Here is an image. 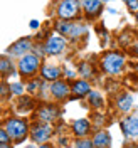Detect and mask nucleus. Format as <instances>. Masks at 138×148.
Returning a JSON list of instances; mask_svg holds the SVG:
<instances>
[{"mask_svg":"<svg viewBox=\"0 0 138 148\" xmlns=\"http://www.w3.org/2000/svg\"><path fill=\"white\" fill-rule=\"evenodd\" d=\"M125 66V57L118 52H110L101 59V67L103 71H106L108 74H118L123 71Z\"/></svg>","mask_w":138,"mask_h":148,"instance_id":"1","label":"nucleus"},{"mask_svg":"<svg viewBox=\"0 0 138 148\" xmlns=\"http://www.w3.org/2000/svg\"><path fill=\"white\" fill-rule=\"evenodd\" d=\"M5 131H7L9 138L20 140L27 133V125H25V121L20 120V118H10L5 123Z\"/></svg>","mask_w":138,"mask_h":148,"instance_id":"2","label":"nucleus"},{"mask_svg":"<svg viewBox=\"0 0 138 148\" xmlns=\"http://www.w3.org/2000/svg\"><path fill=\"white\" fill-rule=\"evenodd\" d=\"M39 69V57L34 54H25L19 61V71L22 76H30Z\"/></svg>","mask_w":138,"mask_h":148,"instance_id":"3","label":"nucleus"},{"mask_svg":"<svg viewBox=\"0 0 138 148\" xmlns=\"http://www.w3.org/2000/svg\"><path fill=\"white\" fill-rule=\"evenodd\" d=\"M78 2H73V0H67V2H61L59 7H57V14L62 20H69L73 18L76 14H78Z\"/></svg>","mask_w":138,"mask_h":148,"instance_id":"4","label":"nucleus"},{"mask_svg":"<svg viewBox=\"0 0 138 148\" xmlns=\"http://www.w3.org/2000/svg\"><path fill=\"white\" fill-rule=\"evenodd\" d=\"M66 47V39L61 36H52L47 39L46 42V52L47 54H59L62 52V49Z\"/></svg>","mask_w":138,"mask_h":148,"instance_id":"5","label":"nucleus"},{"mask_svg":"<svg viewBox=\"0 0 138 148\" xmlns=\"http://www.w3.org/2000/svg\"><path fill=\"white\" fill-rule=\"evenodd\" d=\"M121 130L126 136H138V116H128L121 121Z\"/></svg>","mask_w":138,"mask_h":148,"instance_id":"6","label":"nucleus"},{"mask_svg":"<svg viewBox=\"0 0 138 148\" xmlns=\"http://www.w3.org/2000/svg\"><path fill=\"white\" fill-rule=\"evenodd\" d=\"M51 133H52V130L49 125H36L34 128H32V140L34 141H39V143H42V141H46V140L51 138Z\"/></svg>","mask_w":138,"mask_h":148,"instance_id":"7","label":"nucleus"},{"mask_svg":"<svg viewBox=\"0 0 138 148\" xmlns=\"http://www.w3.org/2000/svg\"><path fill=\"white\" fill-rule=\"evenodd\" d=\"M59 116V110L56 106H42L41 110L37 111V120L41 121H54Z\"/></svg>","mask_w":138,"mask_h":148,"instance_id":"8","label":"nucleus"},{"mask_svg":"<svg viewBox=\"0 0 138 148\" xmlns=\"http://www.w3.org/2000/svg\"><path fill=\"white\" fill-rule=\"evenodd\" d=\"M30 47H32V42H30L29 37H25V39H20L19 42H15L14 46L10 47L9 52L12 56H22V54H25V52H29Z\"/></svg>","mask_w":138,"mask_h":148,"instance_id":"9","label":"nucleus"},{"mask_svg":"<svg viewBox=\"0 0 138 148\" xmlns=\"http://www.w3.org/2000/svg\"><path fill=\"white\" fill-rule=\"evenodd\" d=\"M51 92L57 99H64L66 96L69 94V86L66 83H62V81H54L51 84Z\"/></svg>","mask_w":138,"mask_h":148,"instance_id":"10","label":"nucleus"},{"mask_svg":"<svg viewBox=\"0 0 138 148\" xmlns=\"http://www.w3.org/2000/svg\"><path fill=\"white\" fill-rule=\"evenodd\" d=\"M91 143L96 148H108L110 147V143H111L110 133H108V131H100V133H96Z\"/></svg>","mask_w":138,"mask_h":148,"instance_id":"11","label":"nucleus"},{"mask_svg":"<svg viewBox=\"0 0 138 148\" xmlns=\"http://www.w3.org/2000/svg\"><path fill=\"white\" fill-rule=\"evenodd\" d=\"M61 76V69L57 66H44L42 67V77L47 79V81H57Z\"/></svg>","mask_w":138,"mask_h":148,"instance_id":"12","label":"nucleus"},{"mask_svg":"<svg viewBox=\"0 0 138 148\" xmlns=\"http://www.w3.org/2000/svg\"><path fill=\"white\" fill-rule=\"evenodd\" d=\"M83 7H84V12L93 17V15H96L103 7V2H98V0H88V2H83Z\"/></svg>","mask_w":138,"mask_h":148,"instance_id":"13","label":"nucleus"},{"mask_svg":"<svg viewBox=\"0 0 138 148\" xmlns=\"http://www.w3.org/2000/svg\"><path fill=\"white\" fill-rule=\"evenodd\" d=\"M73 131L78 136H84L89 133V123L88 120H76L73 123Z\"/></svg>","mask_w":138,"mask_h":148,"instance_id":"14","label":"nucleus"},{"mask_svg":"<svg viewBox=\"0 0 138 148\" xmlns=\"http://www.w3.org/2000/svg\"><path fill=\"white\" fill-rule=\"evenodd\" d=\"M73 92H76L78 96H84V94H89V84L83 81V79H79V81H74L73 84Z\"/></svg>","mask_w":138,"mask_h":148,"instance_id":"15","label":"nucleus"},{"mask_svg":"<svg viewBox=\"0 0 138 148\" xmlns=\"http://www.w3.org/2000/svg\"><path fill=\"white\" fill-rule=\"evenodd\" d=\"M131 106H133V98L130 94H123V96L118 98V110L120 111L126 113V111L131 110Z\"/></svg>","mask_w":138,"mask_h":148,"instance_id":"16","label":"nucleus"},{"mask_svg":"<svg viewBox=\"0 0 138 148\" xmlns=\"http://www.w3.org/2000/svg\"><path fill=\"white\" fill-rule=\"evenodd\" d=\"M71 27H73V24L67 22V20H59V22H56V30L61 34V37L62 36H69Z\"/></svg>","mask_w":138,"mask_h":148,"instance_id":"17","label":"nucleus"},{"mask_svg":"<svg viewBox=\"0 0 138 148\" xmlns=\"http://www.w3.org/2000/svg\"><path fill=\"white\" fill-rule=\"evenodd\" d=\"M88 32V29L84 24H73V27H71V32H69V37L71 39H78V37L84 36Z\"/></svg>","mask_w":138,"mask_h":148,"instance_id":"18","label":"nucleus"},{"mask_svg":"<svg viewBox=\"0 0 138 148\" xmlns=\"http://www.w3.org/2000/svg\"><path fill=\"white\" fill-rule=\"evenodd\" d=\"M89 104H93V106H96V108H100L103 104V99L101 96H100V92H89Z\"/></svg>","mask_w":138,"mask_h":148,"instance_id":"19","label":"nucleus"},{"mask_svg":"<svg viewBox=\"0 0 138 148\" xmlns=\"http://www.w3.org/2000/svg\"><path fill=\"white\" fill-rule=\"evenodd\" d=\"M0 73H12V62L5 57H0Z\"/></svg>","mask_w":138,"mask_h":148,"instance_id":"20","label":"nucleus"},{"mask_svg":"<svg viewBox=\"0 0 138 148\" xmlns=\"http://www.w3.org/2000/svg\"><path fill=\"white\" fill-rule=\"evenodd\" d=\"M10 91L15 92V94H22V92H24V86L19 84V83H14L12 86H10Z\"/></svg>","mask_w":138,"mask_h":148,"instance_id":"21","label":"nucleus"},{"mask_svg":"<svg viewBox=\"0 0 138 148\" xmlns=\"http://www.w3.org/2000/svg\"><path fill=\"white\" fill-rule=\"evenodd\" d=\"M9 135H7V131L5 130H0V145H7L9 143Z\"/></svg>","mask_w":138,"mask_h":148,"instance_id":"22","label":"nucleus"},{"mask_svg":"<svg viewBox=\"0 0 138 148\" xmlns=\"http://www.w3.org/2000/svg\"><path fill=\"white\" fill-rule=\"evenodd\" d=\"M78 148H93V143L89 140H83V141L78 143Z\"/></svg>","mask_w":138,"mask_h":148,"instance_id":"23","label":"nucleus"},{"mask_svg":"<svg viewBox=\"0 0 138 148\" xmlns=\"http://www.w3.org/2000/svg\"><path fill=\"white\" fill-rule=\"evenodd\" d=\"M81 74L83 76H89V67H88V64H81Z\"/></svg>","mask_w":138,"mask_h":148,"instance_id":"24","label":"nucleus"},{"mask_svg":"<svg viewBox=\"0 0 138 148\" xmlns=\"http://www.w3.org/2000/svg\"><path fill=\"white\" fill-rule=\"evenodd\" d=\"M126 5H128V9H131V10H137L138 9V2L135 0V2H126Z\"/></svg>","mask_w":138,"mask_h":148,"instance_id":"25","label":"nucleus"},{"mask_svg":"<svg viewBox=\"0 0 138 148\" xmlns=\"http://www.w3.org/2000/svg\"><path fill=\"white\" fill-rule=\"evenodd\" d=\"M30 27L37 29V27H39V22H37V20H30Z\"/></svg>","mask_w":138,"mask_h":148,"instance_id":"26","label":"nucleus"},{"mask_svg":"<svg viewBox=\"0 0 138 148\" xmlns=\"http://www.w3.org/2000/svg\"><path fill=\"white\" fill-rule=\"evenodd\" d=\"M0 148H12V147H10L9 143H7V145H0Z\"/></svg>","mask_w":138,"mask_h":148,"instance_id":"27","label":"nucleus"},{"mask_svg":"<svg viewBox=\"0 0 138 148\" xmlns=\"http://www.w3.org/2000/svg\"><path fill=\"white\" fill-rule=\"evenodd\" d=\"M126 148H138V145H130V147H126Z\"/></svg>","mask_w":138,"mask_h":148,"instance_id":"28","label":"nucleus"},{"mask_svg":"<svg viewBox=\"0 0 138 148\" xmlns=\"http://www.w3.org/2000/svg\"><path fill=\"white\" fill-rule=\"evenodd\" d=\"M41 148H51V145H42Z\"/></svg>","mask_w":138,"mask_h":148,"instance_id":"29","label":"nucleus"},{"mask_svg":"<svg viewBox=\"0 0 138 148\" xmlns=\"http://www.w3.org/2000/svg\"><path fill=\"white\" fill-rule=\"evenodd\" d=\"M135 52H137V54H138V44H137V46H135Z\"/></svg>","mask_w":138,"mask_h":148,"instance_id":"30","label":"nucleus"},{"mask_svg":"<svg viewBox=\"0 0 138 148\" xmlns=\"http://www.w3.org/2000/svg\"><path fill=\"white\" fill-rule=\"evenodd\" d=\"M27 148H34V147H27Z\"/></svg>","mask_w":138,"mask_h":148,"instance_id":"31","label":"nucleus"}]
</instances>
